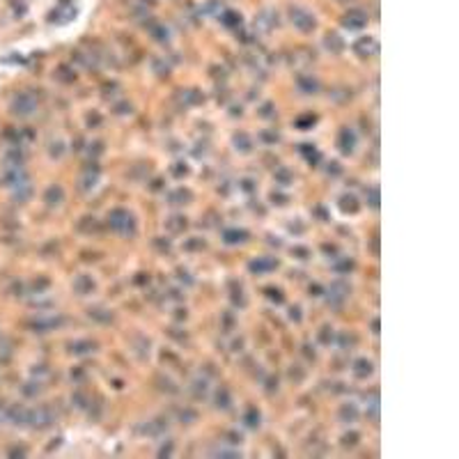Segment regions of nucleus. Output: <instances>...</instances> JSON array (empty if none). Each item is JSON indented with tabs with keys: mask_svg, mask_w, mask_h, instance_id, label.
<instances>
[{
	"mask_svg": "<svg viewBox=\"0 0 459 459\" xmlns=\"http://www.w3.org/2000/svg\"><path fill=\"white\" fill-rule=\"evenodd\" d=\"M290 16H292V21L299 25L301 30L308 32V30H312V28H314V19L305 10H301V7H296V5L290 7Z\"/></svg>",
	"mask_w": 459,
	"mask_h": 459,
	"instance_id": "f257e3e1",
	"label": "nucleus"
},
{
	"mask_svg": "<svg viewBox=\"0 0 459 459\" xmlns=\"http://www.w3.org/2000/svg\"><path fill=\"white\" fill-rule=\"evenodd\" d=\"M344 23L349 25V28H356V25H365V14L363 12H358V10H354V12H349V14L344 16Z\"/></svg>",
	"mask_w": 459,
	"mask_h": 459,
	"instance_id": "f03ea898",
	"label": "nucleus"
}]
</instances>
